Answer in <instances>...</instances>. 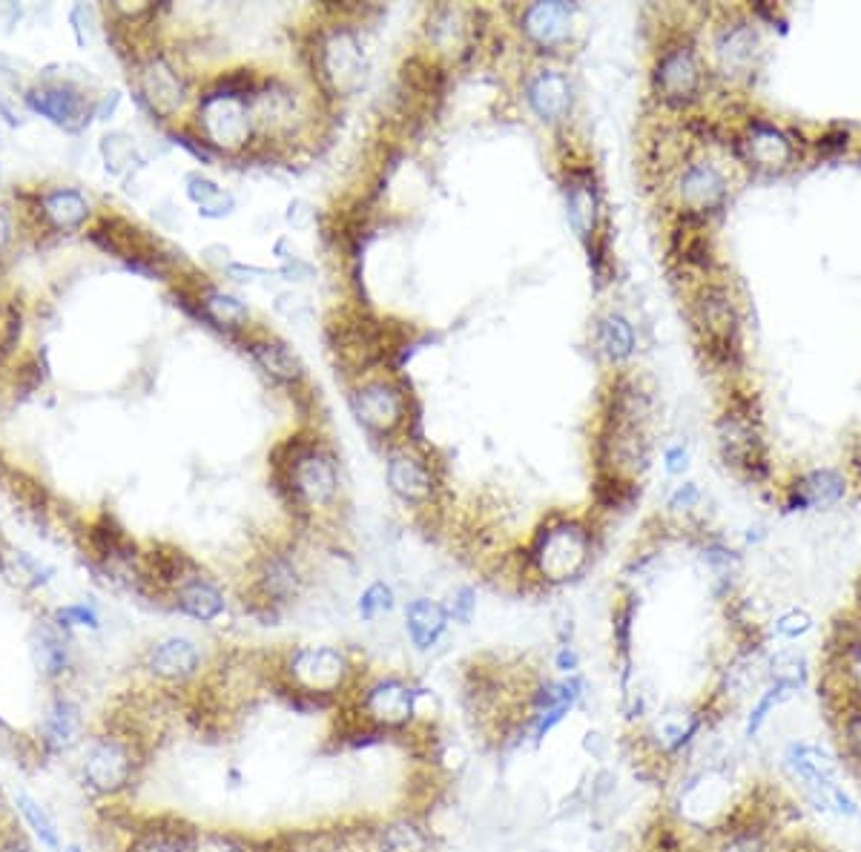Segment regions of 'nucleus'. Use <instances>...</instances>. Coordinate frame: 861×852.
Here are the masks:
<instances>
[{"mask_svg": "<svg viewBox=\"0 0 861 852\" xmlns=\"http://www.w3.org/2000/svg\"><path fill=\"white\" fill-rule=\"evenodd\" d=\"M790 697H795L793 689L781 686V683H764V689L758 692V697L749 706L747 718H744V738L756 740L758 735L764 732V726L770 724V718L784 706Z\"/></svg>", "mask_w": 861, "mask_h": 852, "instance_id": "29", "label": "nucleus"}, {"mask_svg": "<svg viewBox=\"0 0 861 852\" xmlns=\"http://www.w3.org/2000/svg\"><path fill=\"white\" fill-rule=\"evenodd\" d=\"M44 729H46V740H49L53 747H69V743L78 738V729H81L78 709L69 701H58L55 703V709L49 712Z\"/></svg>", "mask_w": 861, "mask_h": 852, "instance_id": "34", "label": "nucleus"}, {"mask_svg": "<svg viewBox=\"0 0 861 852\" xmlns=\"http://www.w3.org/2000/svg\"><path fill=\"white\" fill-rule=\"evenodd\" d=\"M18 804H21V813H23V818H26V821H30V827L32 830H35V836L41 838V841H44L46 847H49V850H58V830H55V823H53V818H49V815L44 813V809L38 807V804H35V800L30 798V795H18Z\"/></svg>", "mask_w": 861, "mask_h": 852, "instance_id": "41", "label": "nucleus"}, {"mask_svg": "<svg viewBox=\"0 0 861 852\" xmlns=\"http://www.w3.org/2000/svg\"><path fill=\"white\" fill-rule=\"evenodd\" d=\"M609 747H612V743H609L607 735H600V732H586L584 749H586V752H589V756L594 758V761H607Z\"/></svg>", "mask_w": 861, "mask_h": 852, "instance_id": "51", "label": "nucleus"}, {"mask_svg": "<svg viewBox=\"0 0 861 852\" xmlns=\"http://www.w3.org/2000/svg\"><path fill=\"white\" fill-rule=\"evenodd\" d=\"M199 830L184 823H152L135 836L129 852H193Z\"/></svg>", "mask_w": 861, "mask_h": 852, "instance_id": "28", "label": "nucleus"}, {"mask_svg": "<svg viewBox=\"0 0 861 852\" xmlns=\"http://www.w3.org/2000/svg\"><path fill=\"white\" fill-rule=\"evenodd\" d=\"M744 147H747L749 161L758 167H784L793 158V147L784 138V133L770 127V124H752Z\"/></svg>", "mask_w": 861, "mask_h": 852, "instance_id": "27", "label": "nucleus"}, {"mask_svg": "<svg viewBox=\"0 0 861 852\" xmlns=\"http://www.w3.org/2000/svg\"><path fill=\"white\" fill-rule=\"evenodd\" d=\"M365 674L339 646H296L279 666V689L299 709L342 706Z\"/></svg>", "mask_w": 861, "mask_h": 852, "instance_id": "1", "label": "nucleus"}, {"mask_svg": "<svg viewBox=\"0 0 861 852\" xmlns=\"http://www.w3.org/2000/svg\"><path fill=\"white\" fill-rule=\"evenodd\" d=\"M695 328L706 353L718 365H735L741 356L738 342V314L733 299L721 287H706L695 302Z\"/></svg>", "mask_w": 861, "mask_h": 852, "instance_id": "6", "label": "nucleus"}, {"mask_svg": "<svg viewBox=\"0 0 861 852\" xmlns=\"http://www.w3.org/2000/svg\"><path fill=\"white\" fill-rule=\"evenodd\" d=\"M727 195L724 175L712 164H692L681 175V198L687 204L689 216H701L710 209L721 207Z\"/></svg>", "mask_w": 861, "mask_h": 852, "instance_id": "21", "label": "nucleus"}, {"mask_svg": "<svg viewBox=\"0 0 861 852\" xmlns=\"http://www.w3.org/2000/svg\"><path fill=\"white\" fill-rule=\"evenodd\" d=\"M830 813L839 815V818H859L861 804L845 784H839L830 795Z\"/></svg>", "mask_w": 861, "mask_h": 852, "instance_id": "47", "label": "nucleus"}, {"mask_svg": "<svg viewBox=\"0 0 861 852\" xmlns=\"http://www.w3.org/2000/svg\"><path fill=\"white\" fill-rule=\"evenodd\" d=\"M580 651L575 649L571 644H560L555 651V672L560 678H571V674H580Z\"/></svg>", "mask_w": 861, "mask_h": 852, "instance_id": "49", "label": "nucleus"}, {"mask_svg": "<svg viewBox=\"0 0 861 852\" xmlns=\"http://www.w3.org/2000/svg\"><path fill=\"white\" fill-rule=\"evenodd\" d=\"M7 241V221H3V216H0V245Z\"/></svg>", "mask_w": 861, "mask_h": 852, "instance_id": "57", "label": "nucleus"}, {"mask_svg": "<svg viewBox=\"0 0 861 852\" xmlns=\"http://www.w3.org/2000/svg\"><path fill=\"white\" fill-rule=\"evenodd\" d=\"M655 90L672 106H683L695 101L701 90V69L689 46H675L660 55L655 67Z\"/></svg>", "mask_w": 861, "mask_h": 852, "instance_id": "13", "label": "nucleus"}, {"mask_svg": "<svg viewBox=\"0 0 861 852\" xmlns=\"http://www.w3.org/2000/svg\"><path fill=\"white\" fill-rule=\"evenodd\" d=\"M592 554L594 543L589 529L577 520H563V523L546 525L534 537L529 563L543 583L563 586L584 575L592 563Z\"/></svg>", "mask_w": 861, "mask_h": 852, "instance_id": "3", "label": "nucleus"}, {"mask_svg": "<svg viewBox=\"0 0 861 852\" xmlns=\"http://www.w3.org/2000/svg\"><path fill=\"white\" fill-rule=\"evenodd\" d=\"M781 772L816 813H830V795L841 784V766L816 740L795 738L781 752Z\"/></svg>", "mask_w": 861, "mask_h": 852, "instance_id": "4", "label": "nucleus"}, {"mask_svg": "<svg viewBox=\"0 0 861 852\" xmlns=\"http://www.w3.org/2000/svg\"><path fill=\"white\" fill-rule=\"evenodd\" d=\"M394 606H397L394 589H390L388 583H383V580H376V583H371L365 591H362L360 603H356V612H360V617L365 623H374L379 621L383 614L394 612Z\"/></svg>", "mask_w": 861, "mask_h": 852, "instance_id": "39", "label": "nucleus"}, {"mask_svg": "<svg viewBox=\"0 0 861 852\" xmlns=\"http://www.w3.org/2000/svg\"><path fill=\"white\" fill-rule=\"evenodd\" d=\"M0 852H32V847L26 844V841H23V838H18V836H12L7 841V844H0Z\"/></svg>", "mask_w": 861, "mask_h": 852, "instance_id": "56", "label": "nucleus"}, {"mask_svg": "<svg viewBox=\"0 0 861 852\" xmlns=\"http://www.w3.org/2000/svg\"><path fill=\"white\" fill-rule=\"evenodd\" d=\"M445 612H449L451 621L468 626V623L474 621V612H477V591H474L472 586H460V589L451 594V603L445 606Z\"/></svg>", "mask_w": 861, "mask_h": 852, "instance_id": "45", "label": "nucleus"}, {"mask_svg": "<svg viewBox=\"0 0 861 852\" xmlns=\"http://www.w3.org/2000/svg\"><path fill=\"white\" fill-rule=\"evenodd\" d=\"M845 497V479L836 472H813L793 488L790 509H830Z\"/></svg>", "mask_w": 861, "mask_h": 852, "instance_id": "24", "label": "nucleus"}, {"mask_svg": "<svg viewBox=\"0 0 861 852\" xmlns=\"http://www.w3.org/2000/svg\"><path fill=\"white\" fill-rule=\"evenodd\" d=\"M566 213H569V225L584 241L594 239L600 216V198L598 184L589 170H571L566 179Z\"/></svg>", "mask_w": 861, "mask_h": 852, "instance_id": "15", "label": "nucleus"}, {"mask_svg": "<svg viewBox=\"0 0 861 852\" xmlns=\"http://www.w3.org/2000/svg\"><path fill=\"white\" fill-rule=\"evenodd\" d=\"M420 683L399 678V674H379L362 678L351 697L342 703L348 712V724L362 726L367 732L383 738H408L420 735Z\"/></svg>", "mask_w": 861, "mask_h": 852, "instance_id": "2", "label": "nucleus"}, {"mask_svg": "<svg viewBox=\"0 0 861 852\" xmlns=\"http://www.w3.org/2000/svg\"><path fill=\"white\" fill-rule=\"evenodd\" d=\"M104 156H106V167L113 164V170H121V167L133 164V144L121 135H113V138H104Z\"/></svg>", "mask_w": 861, "mask_h": 852, "instance_id": "46", "label": "nucleus"}, {"mask_svg": "<svg viewBox=\"0 0 861 852\" xmlns=\"http://www.w3.org/2000/svg\"><path fill=\"white\" fill-rule=\"evenodd\" d=\"M35 658L44 666L46 674H58L67 669V646H64V640H60L58 635L44 632V635L38 637V644H35Z\"/></svg>", "mask_w": 861, "mask_h": 852, "instance_id": "42", "label": "nucleus"}, {"mask_svg": "<svg viewBox=\"0 0 861 852\" xmlns=\"http://www.w3.org/2000/svg\"><path fill=\"white\" fill-rule=\"evenodd\" d=\"M598 342L600 351L607 353L609 360L621 362L626 360V356H632V351H635V330H632V325L626 322L621 314H609L600 319Z\"/></svg>", "mask_w": 861, "mask_h": 852, "instance_id": "32", "label": "nucleus"}, {"mask_svg": "<svg viewBox=\"0 0 861 852\" xmlns=\"http://www.w3.org/2000/svg\"><path fill=\"white\" fill-rule=\"evenodd\" d=\"M767 683H781V686L793 689L795 695H798L809 683V660L795 649L775 651L767 660Z\"/></svg>", "mask_w": 861, "mask_h": 852, "instance_id": "31", "label": "nucleus"}, {"mask_svg": "<svg viewBox=\"0 0 861 852\" xmlns=\"http://www.w3.org/2000/svg\"><path fill=\"white\" fill-rule=\"evenodd\" d=\"M571 26V9L560 0H546V3H534L523 12V32L525 38L532 41L540 49H552L560 46L569 38Z\"/></svg>", "mask_w": 861, "mask_h": 852, "instance_id": "18", "label": "nucleus"}, {"mask_svg": "<svg viewBox=\"0 0 861 852\" xmlns=\"http://www.w3.org/2000/svg\"><path fill=\"white\" fill-rule=\"evenodd\" d=\"M809 632H813V617H809L804 609H790V612H784L779 621H775V635H779L781 640H790V644L807 637Z\"/></svg>", "mask_w": 861, "mask_h": 852, "instance_id": "43", "label": "nucleus"}, {"mask_svg": "<svg viewBox=\"0 0 861 852\" xmlns=\"http://www.w3.org/2000/svg\"><path fill=\"white\" fill-rule=\"evenodd\" d=\"M141 92L147 98V104L152 106V113L170 115L179 110L181 98H184V87H181L179 76L167 67L165 60H150L141 76Z\"/></svg>", "mask_w": 861, "mask_h": 852, "instance_id": "23", "label": "nucleus"}, {"mask_svg": "<svg viewBox=\"0 0 861 852\" xmlns=\"http://www.w3.org/2000/svg\"><path fill=\"white\" fill-rule=\"evenodd\" d=\"M451 626V617L442 603L431 598H413L405 606V632L417 651H431Z\"/></svg>", "mask_w": 861, "mask_h": 852, "instance_id": "17", "label": "nucleus"}, {"mask_svg": "<svg viewBox=\"0 0 861 852\" xmlns=\"http://www.w3.org/2000/svg\"><path fill=\"white\" fill-rule=\"evenodd\" d=\"M832 729H836L841 758H847V763L861 772V692H853L832 712Z\"/></svg>", "mask_w": 861, "mask_h": 852, "instance_id": "26", "label": "nucleus"}, {"mask_svg": "<svg viewBox=\"0 0 861 852\" xmlns=\"http://www.w3.org/2000/svg\"><path fill=\"white\" fill-rule=\"evenodd\" d=\"M388 486L405 502H426L434 493V474L420 456L399 451L388 459Z\"/></svg>", "mask_w": 861, "mask_h": 852, "instance_id": "20", "label": "nucleus"}, {"mask_svg": "<svg viewBox=\"0 0 861 852\" xmlns=\"http://www.w3.org/2000/svg\"><path fill=\"white\" fill-rule=\"evenodd\" d=\"M204 310H207L213 322L225 325V328H239V325L248 322V307L241 305L239 299L227 296V293H207L204 296Z\"/></svg>", "mask_w": 861, "mask_h": 852, "instance_id": "40", "label": "nucleus"}, {"mask_svg": "<svg viewBox=\"0 0 861 852\" xmlns=\"http://www.w3.org/2000/svg\"><path fill=\"white\" fill-rule=\"evenodd\" d=\"M704 560L706 566L715 571V577H718L721 583H729L735 575V568H738V554L729 552L727 546H718V543H712V546L704 548Z\"/></svg>", "mask_w": 861, "mask_h": 852, "instance_id": "44", "label": "nucleus"}, {"mask_svg": "<svg viewBox=\"0 0 861 852\" xmlns=\"http://www.w3.org/2000/svg\"><path fill=\"white\" fill-rule=\"evenodd\" d=\"M202 110L204 127H207L213 144H218V147H239L241 141H248L250 118L245 104H241V98L213 92V95L204 98Z\"/></svg>", "mask_w": 861, "mask_h": 852, "instance_id": "14", "label": "nucleus"}, {"mask_svg": "<svg viewBox=\"0 0 861 852\" xmlns=\"http://www.w3.org/2000/svg\"><path fill=\"white\" fill-rule=\"evenodd\" d=\"M847 147V133H827V135H822V138H818V150L822 152H839V150H845Z\"/></svg>", "mask_w": 861, "mask_h": 852, "instance_id": "53", "label": "nucleus"}, {"mask_svg": "<svg viewBox=\"0 0 861 852\" xmlns=\"http://www.w3.org/2000/svg\"><path fill=\"white\" fill-rule=\"evenodd\" d=\"M319 76L322 81L328 83L330 90L344 95L351 92L362 78V67H365V55H362V46L356 41L351 30H330L322 41H319Z\"/></svg>", "mask_w": 861, "mask_h": 852, "instance_id": "9", "label": "nucleus"}, {"mask_svg": "<svg viewBox=\"0 0 861 852\" xmlns=\"http://www.w3.org/2000/svg\"><path fill=\"white\" fill-rule=\"evenodd\" d=\"M46 213L55 225L67 230V227H78L87 218V202L72 190H64V193H53L46 198Z\"/></svg>", "mask_w": 861, "mask_h": 852, "instance_id": "37", "label": "nucleus"}, {"mask_svg": "<svg viewBox=\"0 0 861 852\" xmlns=\"http://www.w3.org/2000/svg\"><path fill=\"white\" fill-rule=\"evenodd\" d=\"M367 852H434V832L422 815H394L367 830Z\"/></svg>", "mask_w": 861, "mask_h": 852, "instance_id": "12", "label": "nucleus"}, {"mask_svg": "<svg viewBox=\"0 0 861 852\" xmlns=\"http://www.w3.org/2000/svg\"><path fill=\"white\" fill-rule=\"evenodd\" d=\"M635 486L614 472H603L594 482V497L603 509H626L635 500Z\"/></svg>", "mask_w": 861, "mask_h": 852, "instance_id": "38", "label": "nucleus"}, {"mask_svg": "<svg viewBox=\"0 0 861 852\" xmlns=\"http://www.w3.org/2000/svg\"><path fill=\"white\" fill-rule=\"evenodd\" d=\"M721 454L733 468L744 472L747 477H767V456L758 419L752 417L747 402H735L718 422Z\"/></svg>", "mask_w": 861, "mask_h": 852, "instance_id": "7", "label": "nucleus"}, {"mask_svg": "<svg viewBox=\"0 0 861 852\" xmlns=\"http://www.w3.org/2000/svg\"><path fill=\"white\" fill-rule=\"evenodd\" d=\"M287 218H291V225L305 227V225H310V221H314V209L307 207V204L296 202V204H291V213H287Z\"/></svg>", "mask_w": 861, "mask_h": 852, "instance_id": "54", "label": "nucleus"}, {"mask_svg": "<svg viewBox=\"0 0 861 852\" xmlns=\"http://www.w3.org/2000/svg\"><path fill=\"white\" fill-rule=\"evenodd\" d=\"M175 603H179L181 612L204 623L216 621L218 614L225 612L222 591L204 577H184L179 583V591H175Z\"/></svg>", "mask_w": 861, "mask_h": 852, "instance_id": "25", "label": "nucleus"}, {"mask_svg": "<svg viewBox=\"0 0 861 852\" xmlns=\"http://www.w3.org/2000/svg\"><path fill=\"white\" fill-rule=\"evenodd\" d=\"M147 666L161 681L184 683L195 678V672L202 669V655H199L195 644L188 637H167V640L152 646Z\"/></svg>", "mask_w": 861, "mask_h": 852, "instance_id": "16", "label": "nucleus"}, {"mask_svg": "<svg viewBox=\"0 0 861 852\" xmlns=\"http://www.w3.org/2000/svg\"><path fill=\"white\" fill-rule=\"evenodd\" d=\"M135 749L124 738H101L83 763V777L95 793L115 795L127 789L135 775Z\"/></svg>", "mask_w": 861, "mask_h": 852, "instance_id": "10", "label": "nucleus"}, {"mask_svg": "<svg viewBox=\"0 0 861 852\" xmlns=\"http://www.w3.org/2000/svg\"><path fill=\"white\" fill-rule=\"evenodd\" d=\"M193 852H250L248 847L239 844L236 838H227V836H195V844H193Z\"/></svg>", "mask_w": 861, "mask_h": 852, "instance_id": "48", "label": "nucleus"}, {"mask_svg": "<svg viewBox=\"0 0 861 852\" xmlns=\"http://www.w3.org/2000/svg\"><path fill=\"white\" fill-rule=\"evenodd\" d=\"M667 468L672 474L683 472V468H687V451H683V448H669L667 451Z\"/></svg>", "mask_w": 861, "mask_h": 852, "instance_id": "55", "label": "nucleus"}, {"mask_svg": "<svg viewBox=\"0 0 861 852\" xmlns=\"http://www.w3.org/2000/svg\"><path fill=\"white\" fill-rule=\"evenodd\" d=\"M351 405L353 417L360 419L367 431H376V434H390L394 428L403 425L405 413H408V399L388 379L365 382L351 397Z\"/></svg>", "mask_w": 861, "mask_h": 852, "instance_id": "11", "label": "nucleus"}, {"mask_svg": "<svg viewBox=\"0 0 861 852\" xmlns=\"http://www.w3.org/2000/svg\"><path fill=\"white\" fill-rule=\"evenodd\" d=\"M302 589L299 566L287 557V554H270L259 575V591L268 606H282L293 600Z\"/></svg>", "mask_w": 861, "mask_h": 852, "instance_id": "22", "label": "nucleus"}, {"mask_svg": "<svg viewBox=\"0 0 861 852\" xmlns=\"http://www.w3.org/2000/svg\"><path fill=\"white\" fill-rule=\"evenodd\" d=\"M30 104L44 113L46 118H53L55 124H64V127H78L83 115V104L81 98L76 92L69 90H44L35 92L30 98Z\"/></svg>", "mask_w": 861, "mask_h": 852, "instance_id": "30", "label": "nucleus"}, {"mask_svg": "<svg viewBox=\"0 0 861 852\" xmlns=\"http://www.w3.org/2000/svg\"><path fill=\"white\" fill-rule=\"evenodd\" d=\"M529 104L534 113L548 124H557L569 115L571 110V87L566 81V76H560L557 69H540L537 76L529 81L525 87Z\"/></svg>", "mask_w": 861, "mask_h": 852, "instance_id": "19", "label": "nucleus"}, {"mask_svg": "<svg viewBox=\"0 0 861 852\" xmlns=\"http://www.w3.org/2000/svg\"><path fill=\"white\" fill-rule=\"evenodd\" d=\"M813 852H830V850H813Z\"/></svg>", "mask_w": 861, "mask_h": 852, "instance_id": "58", "label": "nucleus"}, {"mask_svg": "<svg viewBox=\"0 0 861 852\" xmlns=\"http://www.w3.org/2000/svg\"><path fill=\"white\" fill-rule=\"evenodd\" d=\"M190 184V198H193L199 207H202L204 216H227L233 209V198L225 193V190H218L213 181L207 179H199V175H190L188 179Z\"/></svg>", "mask_w": 861, "mask_h": 852, "instance_id": "36", "label": "nucleus"}, {"mask_svg": "<svg viewBox=\"0 0 861 852\" xmlns=\"http://www.w3.org/2000/svg\"><path fill=\"white\" fill-rule=\"evenodd\" d=\"M698 497H701V493H698L695 486H681V488H678V491L672 493V500H669V509H675V511L692 509V505H695V502H698Z\"/></svg>", "mask_w": 861, "mask_h": 852, "instance_id": "52", "label": "nucleus"}, {"mask_svg": "<svg viewBox=\"0 0 861 852\" xmlns=\"http://www.w3.org/2000/svg\"><path fill=\"white\" fill-rule=\"evenodd\" d=\"M756 46H758V41L747 23H735V26H729V30L724 32L718 41L721 55H724V58H727V64H733V67H747V64H752Z\"/></svg>", "mask_w": 861, "mask_h": 852, "instance_id": "35", "label": "nucleus"}, {"mask_svg": "<svg viewBox=\"0 0 861 852\" xmlns=\"http://www.w3.org/2000/svg\"><path fill=\"white\" fill-rule=\"evenodd\" d=\"M256 362L282 382H299L302 379V362L293 356V351L282 342H259L253 344Z\"/></svg>", "mask_w": 861, "mask_h": 852, "instance_id": "33", "label": "nucleus"}, {"mask_svg": "<svg viewBox=\"0 0 861 852\" xmlns=\"http://www.w3.org/2000/svg\"><path fill=\"white\" fill-rule=\"evenodd\" d=\"M287 488L299 502L310 509H322L337 500L339 474L337 463L319 445H305L287 463Z\"/></svg>", "mask_w": 861, "mask_h": 852, "instance_id": "8", "label": "nucleus"}, {"mask_svg": "<svg viewBox=\"0 0 861 852\" xmlns=\"http://www.w3.org/2000/svg\"><path fill=\"white\" fill-rule=\"evenodd\" d=\"M58 617H60V621H64V623H72V626H90V628H95V626H98V614L92 612V609H87V606H67V609H60Z\"/></svg>", "mask_w": 861, "mask_h": 852, "instance_id": "50", "label": "nucleus"}, {"mask_svg": "<svg viewBox=\"0 0 861 852\" xmlns=\"http://www.w3.org/2000/svg\"><path fill=\"white\" fill-rule=\"evenodd\" d=\"M710 724L706 709L698 706H667V709L655 712L646 724L641 743L649 752L652 761L675 763L689 756V749L701 740V732Z\"/></svg>", "mask_w": 861, "mask_h": 852, "instance_id": "5", "label": "nucleus"}]
</instances>
